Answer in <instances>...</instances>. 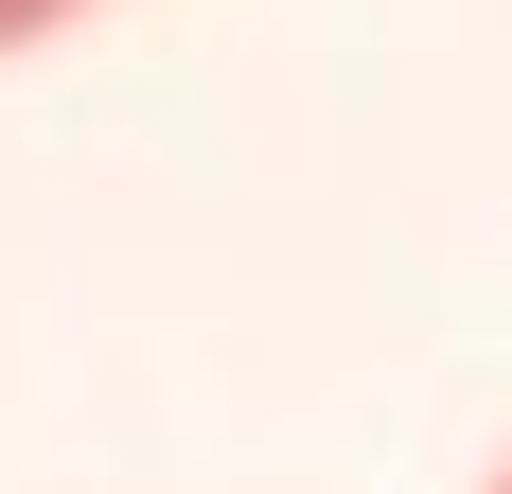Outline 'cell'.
I'll list each match as a JSON object with an SVG mask.
<instances>
[{
	"instance_id": "obj_1",
	"label": "cell",
	"mask_w": 512,
	"mask_h": 494,
	"mask_svg": "<svg viewBox=\"0 0 512 494\" xmlns=\"http://www.w3.org/2000/svg\"><path fill=\"white\" fill-rule=\"evenodd\" d=\"M53 18H89V0H0V53H18V36H53Z\"/></svg>"
},
{
	"instance_id": "obj_2",
	"label": "cell",
	"mask_w": 512,
	"mask_h": 494,
	"mask_svg": "<svg viewBox=\"0 0 512 494\" xmlns=\"http://www.w3.org/2000/svg\"><path fill=\"white\" fill-rule=\"evenodd\" d=\"M495 494H512V477H495Z\"/></svg>"
}]
</instances>
